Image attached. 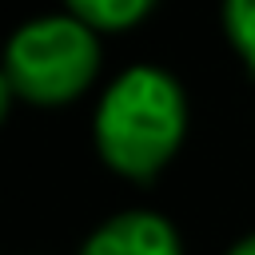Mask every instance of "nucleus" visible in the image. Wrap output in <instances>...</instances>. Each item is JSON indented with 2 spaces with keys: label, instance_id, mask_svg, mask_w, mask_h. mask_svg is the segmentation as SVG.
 Listing matches in <instances>:
<instances>
[{
  "label": "nucleus",
  "instance_id": "nucleus-1",
  "mask_svg": "<svg viewBox=\"0 0 255 255\" xmlns=\"http://www.w3.org/2000/svg\"><path fill=\"white\" fill-rule=\"evenodd\" d=\"M187 108L179 84L159 68L124 72L96 112V147L120 175H155L183 139Z\"/></svg>",
  "mask_w": 255,
  "mask_h": 255
},
{
  "label": "nucleus",
  "instance_id": "nucleus-2",
  "mask_svg": "<svg viewBox=\"0 0 255 255\" xmlns=\"http://www.w3.org/2000/svg\"><path fill=\"white\" fill-rule=\"evenodd\" d=\"M100 68L96 32L76 16H40L24 24L4 52V76L32 104L76 100Z\"/></svg>",
  "mask_w": 255,
  "mask_h": 255
},
{
  "label": "nucleus",
  "instance_id": "nucleus-3",
  "mask_svg": "<svg viewBox=\"0 0 255 255\" xmlns=\"http://www.w3.org/2000/svg\"><path fill=\"white\" fill-rule=\"evenodd\" d=\"M80 255H179V235L155 211H124L108 219Z\"/></svg>",
  "mask_w": 255,
  "mask_h": 255
},
{
  "label": "nucleus",
  "instance_id": "nucleus-4",
  "mask_svg": "<svg viewBox=\"0 0 255 255\" xmlns=\"http://www.w3.org/2000/svg\"><path fill=\"white\" fill-rule=\"evenodd\" d=\"M151 4H155V0H68L72 16L84 20L92 32H96V28H100V32L128 28V24H135Z\"/></svg>",
  "mask_w": 255,
  "mask_h": 255
},
{
  "label": "nucleus",
  "instance_id": "nucleus-5",
  "mask_svg": "<svg viewBox=\"0 0 255 255\" xmlns=\"http://www.w3.org/2000/svg\"><path fill=\"white\" fill-rule=\"evenodd\" d=\"M223 28L255 72V0H223Z\"/></svg>",
  "mask_w": 255,
  "mask_h": 255
},
{
  "label": "nucleus",
  "instance_id": "nucleus-6",
  "mask_svg": "<svg viewBox=\"0 0 255 255\" xmlns=\"http://www.w3.org/2000/svg\"><path fill=\"white\" fill-rule=\"evenodd\" d=\"M8 100H12V84H8V76L0 72V120H4V112H8Z\"/></svg>",
  "mask_w": 255,
  "mask_h": 255
},
{
  "label": "nucleus",
  "instance_id": "nucleus-7",
  "mask_svg": "<svg viewBox=\"0 0 255 255\" xmlns=\"http://www.w3.org/2000/svg\"><path fill=\"white\" fill-rule=\"evenodd\" d=\"M227 255H255V235H247L243 243H235V247H231Z\"/></svg>",
  "mask_w": 255,
  "mask_h": 255
}]
</instances>
